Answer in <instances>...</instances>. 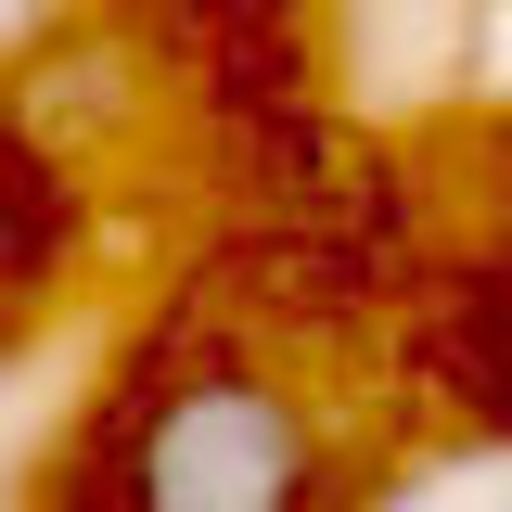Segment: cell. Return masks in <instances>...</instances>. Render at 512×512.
Masks as SVG:
<instances>
[{"instance_id": "6da1fadb", "label": "cell", "mask_w": 512, "mask_h": 512, "mask_svg": "<svg viewBox=\"0 0 512 512\" xmlns=\"http://www.w3.org/2000/svg\"><path fill=\"white\" fill-rule=\"evenodd\" d=\"M320 410L269 359H180L116 423V512H320Z\"/></svg>"}, {"instance_id": "7a4b0ae2", "label": "cell", "mask_w": 512, "mask_h": 512, "mask_svg": "<svg viewBox=\"0 0 512 512\" xmlns=\"http://www.w3.org/2000/svg\"><path fill=\"white\" fill-rule=\"evenodd\" d=\"M500 512H512V500H500Z\"/></svg>"}]
</instances>
